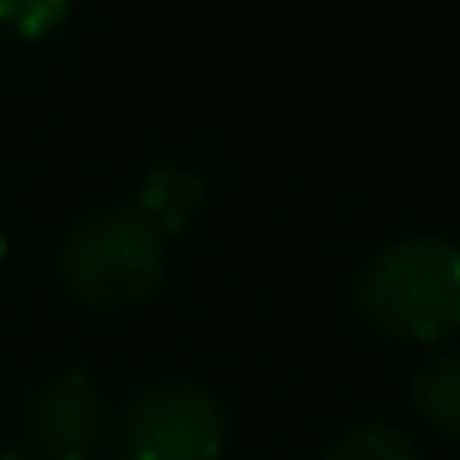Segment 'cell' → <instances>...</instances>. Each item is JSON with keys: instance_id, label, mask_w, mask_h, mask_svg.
Here are the masks:
<instances>
[{"instance_id": "3", "label": "cell", "mask_w": 460, "mask_h": 460, "mask_svg": "<svg viewBox=\"0 0 460 460\" xmlns=\"http://www.w3.org/2000/svg\"><path fill=\"white\" fill-rule=\"evenodd\" d=\"M228 420L199 381H154L124 406L114 456L119 460H223Z\"/></svg>"}, {"instance_id": "2", "label": "cell", "mask_w": 460, "mask_h": 460, "mask_svg": "<svg viewBox=\"0 0 460 460\" xmlns=\"http://www.w3.org/2000/svg\"><path fill=\"white\" fill-rule=\"evenodd\" d=\"M60 288L90 312H129L169 282V238L134 208H94L60 238Z\"/></svg>"}, {"instance_id": "7", "label": "cell", "mask_w": 460, "mask_h": 460, "mask_svg": "<svg viewBox=\"0 0 460 460\" xmlns=\"http://www.w3.org/2000/svg\"><path fill=\"white\" fill-rule=\"evenodd\" d=\"M322 460H420V450L391 420H357L322 450Z\"/></svg>"}, {"instance_id": "1", "label": "cell", "mask_w": 460, "mask_h": 460, "mask_svg": "<svg viewBox=\"0 0 460 460\" xmlns=\"http://www.w3.org/2000/svg\"><path fill=\"white\" fill-rule=\"evenodd\" d=\"M361 322L396 341H446L460 332V243L411 233L376 248L351 278Z\"/></svg>"}, {"instance_id": "8", "label": "cell", "mask_w": 460, "mask_h": 460, "mask_svg": "<svg viewBox=\"0 0 460 460\" xmlns=\"http://www.w3.org/2000/svg\"><path fill=\"white\" fill-rule=\"evenodd\" d=\"M75 0H0V31L21 40H45L70 21Z\"/></svg>"}, {"instance_id": "4", "label": "cell", "mask_w": 460, "mask_h": 460, "mask_svg": "<svg viewBox=\"0 0 460 460\" xmlns=\"http://www.w3.org/2000/svg\"><path fill=\"white\" fill-rule=\"evenodd\" d=\"M110 436V396L80 367L45 376L25 396L21 446L35 460H94Z\"/></svg>"}, {"instance_id": "5", "label": "cell", "mask_w": 460, "mask_h": 460, "mask_svg": "<svg viewBox=\"0 0 460 460\" xmlns=\"http://www.w3.org/2000/svg\"><path fill=\"white\" fill-rule=\"evenodd\" d=\"M208 203V179H203L193 164H154L144 173L139 193H134L129 208L139 213L149 228H159L164 238H179L183 228H193V218L203 213Z\"/></svg>"}, {"instance_id": "6", "label": "cell", "mask_w": 460, "mask_h": 460, "mask_svg": "<svg viewBox=\"0 0 460 460\" xmlns=\"http://www.w3.org/2000/svg\"><path fill=\"white\" fill-rule=\"evenodd\" d=\"M411 411L436 436H460V351H440L411 376Z\"/></svg>"}, {"instance_id": "9", "label": "cell", "mask_w": 460, "mask_h": 460, "mask_svg": "<svg viewBox=\"0 0 460 460\" xmlns=\"http://www.w3.org/2000/svg\"><path fill=\"white\" fill-rule=\"evenodd\" d=\"M0 460H35V456L25 446H5V450H0Z\"/></svg>"}]
</instances>
